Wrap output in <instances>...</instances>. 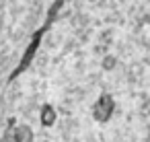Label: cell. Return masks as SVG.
Listing matches in <instances>:
<instances>
[{"label":"cell","instance_id":"6da1fadb","mask_svg":"<svg viewBox=\"0 0 150 142\" xmlns=\"http://www.w3.org/2000/svg\"><path fill=\"white\" fill-rule=\"evenodd\" d=\"M62 6H64V0H54V2H52V6H50V11H47V17H45V21H43V25H41L37 31H33V35L29 37V43H27V48H25V52H23L19 64H17L15 70L11 72V76H8L11 82L31 68V64H33V60H35V56H37V50H39V45H41V41H43V37H45V33L52 29V25H54V21L58 19V13H60Z\"/></svg>","mask_w":150,"mask_h":142},{"label":"cell","instance_id":"7a4b0ae2","mask_svg":"<svg viewBox=\"0 0 150 142\" xmlns=\"http://www.w3.org/2000/svg\"><path fill=\"white\" fill-rule=\"evenodd\" d=\"M113 111H115V99H113V95H109V93H103V95L97 99V103L93 105V117H95L99 124H107V121L111 119Z\"/></svg>","mask_w":150,"mask_h":142},{"label":"cell","instance_id":"3957f363","mask_svg":"<svg viewBox=\"0 0 150 142\" xmlns=\"http://www.w3.org/2000/svg\"><path fill=\"white\" fill-rule=\"evenodd\" d=\"M4 138L19 140V142H29V140H33V130H31L29 126H25V124H19V126H15Z\"/></svg>","mask_w":150,"mask_h":142},{"label":"cell","instance_id":"277c9868","mask_svg":"<svg viewBox=\"0 0 150 142\" xmlns=\"http://www.w3.org/2000/svg\"><path fill=\"white\" fill-rule=\"evenodd\" d=\"M56 119H58L56 109H54L50 103L41 105V109H39V121H41V126H43V128H52V126L56 124Z\"/></svg>","mask_w":150,"mask_h":142},{"label":"cell","instance_id":"5b68a950","mask_svg":"<svg viewBox=\"0 0 150 142\" xmlns=\"http://www.w3.org/2000/svg\"><path fill=\"white\" fill-rule=\"evenodd\" d=\"M113 66H115V60H113L111 56H107V58H105V62H103V68H107V70H109V68H113Z\"/></svg>","mask_w":150,"mask_h":142}]
</instances>
